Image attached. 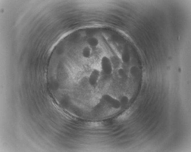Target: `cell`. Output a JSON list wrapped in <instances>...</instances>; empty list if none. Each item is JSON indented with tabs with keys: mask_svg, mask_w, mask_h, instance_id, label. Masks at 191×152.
Segmentation results:
<instances>
[{
	"mask_svg": "<svg viewBox=\"0 0 191 152\" xmlns=\"http://www.w3.org/2000/svg\"><path fill=\"white\" fill-rule=\"evenodd\" d=\"M101 65L105 74L109 75L112 74L114 69L110 58L106 56L103 57L101 60Z\"/></svg>",
	"mask_w": 191,
	"mask_h": 152,
	"instance_id": "cell-1",
	"label": "cell"
},
{
	"mask_svg": "<svg viewBox=\"0 0 191 152\" xmlns=\"http://www.w3.org/2000/svg\"><path fill=\"white\" fill-rule=\"evenodd\" d=\"M100 74L99 71L96 69L93 70L91 72L88 79L89 82L91 86H94L97 84L100 76Z\"/></svg>",
	"mask_w": 191,
	"mask_h": 152,
	"instance_id": "cell-2",
	"label": "cell"
},
{
	"mask_svg": "<svg viewBox=\"0 0 191 152\" xmlns=\"http://www.w3.org/2000/svg\"><path fill=\"white\" fill-rule=\"evenodd\" d=\"M130 53L128 49L125 48L122 50L121 54V60L123 64H127L130 62Z\"/></svg>",
	"mask_w": 191,
	"mask_h": 152,
	"instance_id": "cell-3",
	"label": "cell"
},
{
	"mask_svg": "<svg viewBox=\"0 0 191 152\" xmlns=\"http://www.w3.org/2000/svg\"><path fill=\"white\" fill-rule=\"evenodd\" d=\"M113 69H119L121 64V60L120 58L116 56H112L110 58Z\"/></svg>",
	"mask_w": 191,
	"mask_h": 152,
	"instance_id": "cell-4",
	"label": "cell"
},
{
	"mask_svg": "<svg viewBox=\"0 0 191 152\" xmlns=\"http://www.w3.org/2000/svg\"><path fill=\"white\" fill-rule=\"evenodd\" d=\"M129 72L131 76L135 78L138 77L140 74L139 68L135 66H132L129 69Z\"/></svg>",
	"mask_w": 191,
	"mask_h": 152,
	"instance_id": "cell-5",
	"label": "cell"
},
{
	"mask_svg": "<svg viewBox=\"0 0 191 152\" xmlns=\"http://www.w3.org/2000/svg\"><path fill=\"white\" fill-rule=\"evenodd\" d=\"M87 42L88 46L90 47H97L99 44V41L98 39L94 37L88 38Z\"/></svg>",
	"mask_w": 191,
	"mask_h": 152,
	"instance_id": "cell-6",
	"label": "cell"
},
{
	"mask_svg": "<svg viewBox=\"0 0 191 152\" xmlns=\"http://www.w3.org/2000/svg\"><path fill=\"white\" fill-rule=\"evenodd\" d=\"M91 50L90 47L88 46L85 47L82 50V54L84 58H88L91 55Z\"/></svg>",
	"mask_w": 191,
	"mask_h": 152,
	"instance_id": "cell-7",
	"label": "cell"
},
{
	"mask_svg": "<svg viewBox=\"0 0 191 152\" xmlns=\"http://www.w3.org/2000/svg\"><path fill=\"white\" fill-rule=\"evenodd\" d=\"M118 74L120 78L123 79H125L127 77V75L126 70L122 68H120L118 69Z\"/></svg>",
	"mask_w": 191,
	"mask_h": 152,
	"instance_id": "cell-8",
	"label": "cell"
},
{
	"mask_svg": "<svg viewBox=\"0 0 191 152\" xmlns=\"http://www.w3.org/2000/svg\"><path fill=\"white\" fill-rule=\"evenodd\" d=\"M121 106L124 108L127 106L128 102V99L126 96L122 97L120 101Z\"/></svg>",
	"mask_w": 191,
	"mask_h": 152,
	"instance_id": "cell-9",
	"label": "cell"
},
{
	"mask_svg": "<svg viewBox=\"0 0 191 152\" xmlns=\"http://www.w3.org/2000/svg\"><path fill=\"white\" fill-rule=\"evenodd\" d=\"M89 125L90 127H96L100 126L101 124L100 123H90Z\"/></svg>",
	"mask_w": 191,
	"mask_h": 152,
	"instance_id": "cell-10",
	"label": "cell"
}]
</instances>
